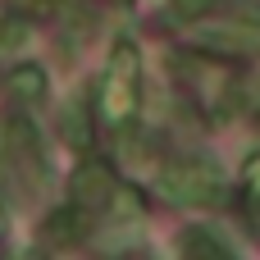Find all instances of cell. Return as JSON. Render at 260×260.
Wrapping results in <instances>:
<instances>
[{"mask_svg": "<svg viewBox=\"0 0 260 260\" xmlns=\"http://www.w3.org/2000/svg\"><path fill=\"white\" fill-rule=\"evenodd\" d=\"M64 137H69L73 146H87V142H91V133H87V110H82V101H73V105L64 110Z\"/></svg>", "mask_w": 260, "mask_h": 260, "instance_id": "cell-8", "label": "cell"}, {"mask_svg": "<svg viewBox=\"0 0 260 260\" xmlns=\"http://www.w3.org/2000/svg\"><path fill=\"white\" fill-rule=\"evenodd\" d=\"M114 187H119V178H114L101 160H82V165L73 169V178H69V197H73V206H82L87 215L105 210L110 197H114Z\"/></svg>", "mask_w": 260, "mask_h": 260, "instance_id": "cell-4", "label": "cell"}, {"mask_svg": "<svg viewBox=\"0 0 260 260\" xmlns=\"http://www.w3.org/2000/svg\"><path fill=\"white\" fill-rule=\"evenodd\" d=\"M192 41L215 50V55H256L260 50V18L238 14V18H210L192 27Z\"/></svg>", "mask_w": 260, "mask_h": 260, "instance_id": "cell-3", "label": "cell"}, {"mask_svg": "<svg viewBox=\"0 0 260 260\" xmlns=\"http://www.w3.org/2000/svg\"><path fill=\"white\" fill-rule=\"evenodd\" d=\"M242 192H247L251 201H260V151L242 165Z\"/></svg>", "mask_w": 260, "mask_h": 260, "instance_id": "cell-11", "label": "cell"}, {"mask_svg": "<svg viewBox=\"0 0 260 260\" xmlns=\"http://www.w3.org/2000/svg\"><path fill=\"white\" fill-rule=\"evenodd\" d=\"M27 46V23L23 18H0V50H23Z\"/></svg>", "mask_w": 260, "mask_h": 260, "instance_id": "cell-9", "label": "cell"}, {"mask_svg": "<svg viewBox=\"0 0 260 260\" xmlns=\"http://www.w3.org/2000/svg\"><path fill=\"white\" fill-rule=\"evenodd\" d=\"M9 160H18L14 169L18 174H27L32 183H46V155H41V146H37V133H32V123H23V119H14L9 123Z\"/></svg>", "mask_w": 260, "mask_h": 260, "instance_id": "cell-5", "label": "cell"}, {"mask_svg": "<svg viewBox=\"0 0 260 260\" xmlns=\"http://www.w3.org/2000/svg\"><path fill=\"white\" fill-rule=\"evenodd\" d=\"M96 114L114 133H133V123L142 114V50L133 37H119L110 46V59H105V73L96 87Z\"/></svg>", "mask_w": 260, "mask_h": 260, "instance_id": "cell-1", "label": "cell"}, {"mask_svg": "<svg viewBox=\"0 0 260 260\" xmlns=\"http://www.w3.org/2000/svg\"><path fill=\"white\" fill-rule=\"evenodd\" d=\"M215 5H219V0H169V9H174L178 18H206Z\"/></svg>", "mask_w": 260, "mask_h": 260, "instance_id": "cell-10", "label": "cell"}, {"mask_svg": "<svg viewBox=\"0 0 260 260\" xmlns=\"http://www.w3.org/2000/svg\"><path fill=\"white\" fill-rule=\"evenodd\" d=\"M9 91H14L18 101L37 105V101H46L50 78H46V69H41V64H14V69H9Z\"/></svg>", "mask_w": 260, "mask_h": 260, "instance_id": "cell-6", "label": "cell"}, {"mask_svg": "<svg viewBox=\"0 0 260 260\" xmlns=\"http://www.w3.org/2000/svg\"><path fill=\"white\" fill-rule=\"evenodd\" d=\"M155 192L169 206H219L224 192H229V183H224V174H219L215 160L183 155V160H174V165H165L155 174Z\"/></svg>", "mask_w": 260, "mask_h": 260, "instance_id": "cell-2", "label": "cell"}, {"mask_svg": "<svg viewBox=\"0 0 260 260\" xmlns=\"http://www.w3.org/2000/svg\"><path fill=\"white\" fill-rule=\"evenodd\" d=\"M178 247H183V256H210V260L233 256V247H229V242H215V233H210V229H187Z\"/></svg>", "mask_w": 260, "mask_h": 260, "instance_id": "cell-7", "label": "cell"}, {"mask_svg": "<svg viewBox=\"0 0 260 260\" xmlns=\"http://www.w3.org/2000/svg\"><path fill=\"white\" fill-rule=\"evenodd\" d=\"M5 229H9V206H5V183H0V238H5Z\"/></svg>", "mask_w": 260, "mask_h": 260, "instance_id": "cell-12", "label": "cell"}]
</instances>
